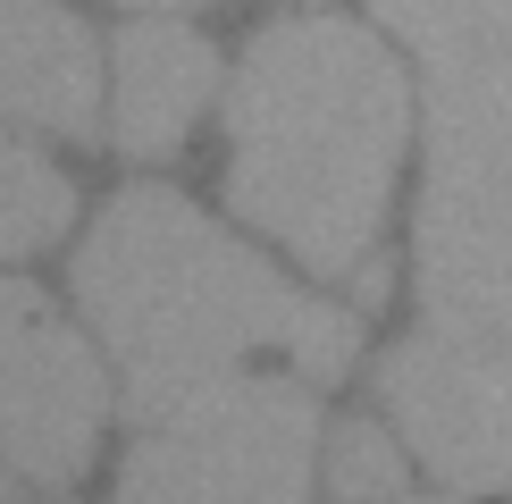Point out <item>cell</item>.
Returning <instances> with one entry per match:
<instances>
[{
  "label": "cell",
  "instance_id": "6da1fadb",
  "mask_svg": "<svg viewBox=\"0 0 512 504\" xmlns=\"http://www.w3.org/2000/svg\"><path fill=\"white\" fill-rule=\"evenodd\" d=\"M76 303L101 328L143 429L227 387L252 353H294L311 378H345L361 320L294 294L261 252L210 227L168 185H126L76 252Z\"/></svg>",
  "mask_w": 512,
  "mask_h": 504
},
{
  "label": "cell",
  "instance_id": "7a4b0ae2",
  "mask_svg": "<svg viewBox=\"0 0 512 504\" xmlns=\"http://www.w3.org/2000/svg\"><path fill=\"white\" fill-rule=\"evenodd\" d=\"M412 135V84L353 17H286L252 34L227 84V194L311 278H353L378 244Z\"/></svg>",
  "mask_w": 512,
  "mask_h": 504
},
{
  "label": "cell",
  "instance_id": "3957f363",
  "mask_svg": "<svg viewBox=\"0 0 512 504\" xmlns=\"http://www.w3.org/2000/svg\"><path fill=\"white\" fill-rule=\"evenodd\" d=\"M319 404L286 378H227L177 420L143 429L118 504H311Z\"/></svg>",
  "mask_w": 512,
  "mask_h": 504
},
{
  "label": "cell",
  "instance_id": "277c9868",
  "mask_svg": "<svg viewBox=\"0 0 512 504\" xmlns=\"http://www.w3.org/2000/svg\"><path fill=\"white\" fill-rule=\"evenodd\" d=\"M378 395L445 488H512V328H420L378 362Z\"/></svg>",
  "mask_w": 512,
  "mask_h": 504
},
{
  "label": "cell",
  "instance_id": "5b68a950",
  "mask_svg": "<svg viewBox=\"0 0 512 504\" xmlns=\"http://www.w3.org/2000/svg\"><path fill=\"white\" fill-rule=\"evenodd\" d=\"M101 362L34 286L0 278V462L34 488H68L93 462Z\"/></svg>",
  "mask_w": 512,
  "mask_h": 504
},
{
  "label": "cell",
  "instance_id": "8992f818",
  "mask_svg": "<svg viewBox=\"0 0 512 504\" xmlns=\"http://www.w3.org/2000/svg\"><path fill=\"white\" fill-rule=\"evenodd\" d=\"M0 126L93 143L101 126V59L84 17L59 0H0Z\"/></svg>",
  "mask_w": 512,
  "mask_h": 504
},
{
  "label": "cell",
  "instance_id": "52a82bcc",
  "mask_svg": "<svg viewBox=\"0 0 512 504\" xmlns=\"http://www.w3.org/2000/svg\"><path fill=\"white\" fill-rule=\"evenodd\" d=\"M210 84H219V59L194 26H126L118 34V152L126 160H168L185 135H194Z\"/></svg>",
  "mask_w": 512,
  "mask_h": 504
},
{
  "label": "cell",
  "instance_id": "ba28073f",
  "mask_svg": "<svg viewBox=\"0 0 512 504\" xmlns=\"http://www.w3.org/2000/svg\"><path fill=\"white\" fill-rule=\"evenodd\" d=\"M68 219H76V185L26 143H0V261H26V252L59 244Z\"/></svg>",
  "mask_w": 512,
  "mask_h": 504
},
{
  "label": "cell",
  "instance_id": "9c48e42d",
  "mask_svg": "<svg viewBox=\"0 0 512 504\" xmlns=\"http://www.w3.org/2000/svg\"><path fill=\"white\" fill-rule=\"evenodd\" d=\"M395 488H403V454L387 446V429L345 420V429H336V496H345V504H378Z\"/></svg>",
  "mask_w": 512,
  "mask_h": 504
},
{
  "label": "cell",
  "instance_id": "30bf717a",
  "mask_svg": "<svg viewBox=\"0 0 512 504\" xmlns=\"http://www.w3.org/2000/svg\"><path fill=\"white\" fill-rule=\"evenodd\" d=\"M378 17H387V26H395V34H412V26H420V17H429V0H378Z\"/></svg>",
  "mask_w": 512,
  "mask_h": 504
},
{
  "label": "cell",
  "instance_id": "8fae6325",
  "mask_svg": "<svg viewBox=\"0 0 512 504\" xmlns=\"http://www.w3.org/2000/svg\"><path fill=\"white\" fill-rule=\"evenodd\" d=\"M126 9H194V0H126Z\"/></svg>",
  "mask_w": 512,
  "mask_h": 504
},
{
  "label": "cell",
  "instance_id": "7c38bea8",
  "mask_svg": "<svg viewBox=\"0 0 512 504\" xmlns=\"http://www.w3.org/2000/svg\"><path fill=\"white\" fill-rule=\"evenodd\" d=\"M378 504H403V496H378ZM437 504H454V496H437Z\"/></svg>",
  "mask_w": 512,
  "mask_h": 504
},
{
  "label": "cell",
  "instance_id": "4fadbf2b",
  "mask_svg": "<svg viewBox=\"0 0 512 504\" xmlns=\"http://www.w3.org/2000/svg\"><path fill=\"white\" fill-rule=\"evenodd\" d=\"M51 504H59V496H51Z\"/></svg>",
  "mask_w": 512,
  "mask_h": 504
}]
</instances>
